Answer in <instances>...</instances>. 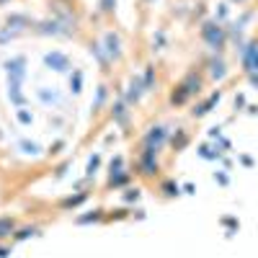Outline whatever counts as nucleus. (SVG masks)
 <instances>
[{"label":"nucleus","instance_id":"1","mask_svg":"<svg viewBox=\"0 0 258 258\" xmlns=\"http://www.w3.org/2000/svg\"><path fill=\"white\" fill-rule=\"evenodd\" d=\"M202 34H204V39L209 41V47H212V49H220V47H222V41H225V34H222V29H220V26H214V24H207Z\"/></svg>","mask_w":258,"mask_h":258},{"label":"nucleus","instance_id":"2","mask_svg":"<svg viewBox=\"0 0 258 258\" xmlns=\"http://www.w3.org/2000/svg\"><path fill=\"white\" fill-rule=\"evenodd\" d=\"M243 64H245V70H258V49H255V44H250L248 49H245V57H243Z\"/></svg>","mask_w":258,"mask_h":258},{"label":"nucleus","instance_id":"3","mask_svg":"<svg viewBox=\"0 0 258 258\" xmlns=\"http://www.w3.org/2000/svg\"><path fill=\"white\" fill-rule=\"evenodd\" d=\"M47 64H54V70H64V68H68V57H64V54H49Z\"/></svg>","mask_w":258,"mask_h":258},{"label":"nucleus","instance_id":"4","mask_svg":"<svg viewBox=\"0 0 258 258\" xmlns=\"http://www.w3.org/2000/svg\"><path fill=\"white\" fill-rule=\"evenodd\" d=\"M11 230H13V220H0V238L11 235Z\"/></svg>","mask_w":258,"mask_h":258},{"label":"nucleus","instance_id":"5","mask_svg":"<svg viewBox=\"0 0 258 258\" xmlns=\"http://www.w3.org/2000/svg\"><path fill=\"white\" fill-rule=\"evenodd\" d=\"M212 75L214 78H225V64L222 62H212Z\"/></svg>","mask_w":258,"mask_h":258}]
</instances>
